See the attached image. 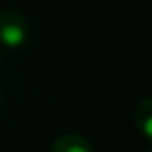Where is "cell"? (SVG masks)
<instances>
[{
  "label": "cell",
  "mask_w": 152,
  "mask_h": 152,
  "mask_svg": "<svg viewBox=\"0 0 152 152\" xmlns=\"http://www.w3.org/2000/svg\"><path fill=\"white\" fill-rule=\"evenodd\" d=\"M29 38L27 18L16 9H0V43L9 48H20Z\"/></svg>",
  "instance_id": "6da1fadb"
},
{
  "label": "cell",
  "mask_w": 152,
  "mask_h": 152,
  "mask_svg": "<svg viewBox=\"0 0 152 152\" xmlns=\"http://www.w3.org/2000/svg\"><path fill=\"white\" fill-rule=\"evenodd\" d=\"M50 152H95V148L81 134H63L52 143Z\"/></svg>",
  "instance_id": "7a4b0ae2"
},
{
  "label": "cell",
  "mask_w": 152,
  "mask_h": 152,
  "mask_svg": "<svg viewBox=\"0 0 152 152\" xmlns=\"http://www.w3.org/2000/svg\"><path fill=\"white\" fill-rule=\"evenodd\" d=\"M134 120H136L138 129L147 138H152V100L148 97H145L141 102H138Z\"/></svg>",
  "instance_id": "3957f363"
},
{
  "label": "cell",
  "mask_w": 152,
  "mask_h": 152,
  "mask_svg": "<svg viewBox=\"0 0 152 152\" xmlns=\"http://www.w3.org/2000/svg\"><path fill=\"white\" fill-rule=\"evenodd\" d=\"M0 104H2V95H0Z\"/></svg>",
  "instance_id": "277c9868"
}]
</instances>
